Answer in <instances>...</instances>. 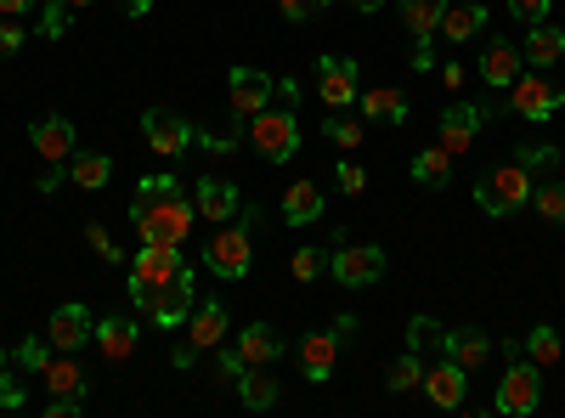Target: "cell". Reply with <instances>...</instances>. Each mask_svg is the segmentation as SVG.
I'll return each mask as SVG.
<instances>
[{
    "instance_id": "obj_1",
    "label": "cell",
    "mask_w": 565,
    "mask_h": 418,
    "mask_svg": "<svg viewBox=\"0 0 565 418\" xmlns=\"http://www.w3.org/2000/svg\"><path fill=\"white\" fill-rule=\"evenodd\" d=\"M193 193L181 187L175 175H141L136 181V199H130V221H136V238L141 244H186V232H193Z\"/></svg>"
},
{
    "instance_id": "obj_2",
    "label": "cell",
    "mask_w": 565,
    "mask_h": 418,
    "mask_svg": "<svg viewBox=\"0 0 565 418\" xmlns=\"http://www.w3.org/2000/svg\"><path fill=\"white\" fill-rule=\"evenodd\" d=\"M181 271H186V260H181L175 244H141L136 260H130V283H125V289H130V306L148 311V306L159 300V289H170Z\"/></svg>"
},
{
    "instance_id": "obj_3",
    "label": "cell",
    "mask_w": 565,
    "mask_h": 418,
    "mask_svg": "<svg viewBox=\"0 0 565 418\" xmlns=\"http://www.w3.org/2000/svg\"><path fill=\"white\" fill-rule=\"evenodd\" d=\"M249 142H255V153L266 159V164H289L295 153H300V119H295V108H260V114H249Z\"/></svg>"
},
{
    "instance_id": "obj_4",
    "label": "cell",
    "mask_w": 565,
    "mask_h": 418,
    "mask_svg": "<svg viewBox=\"0 0 565 418\" xmlns=\"http://www.w3.org/2000/svg\"><path fill=\"white\" fill-rule=\"evenodd\" d=\"M476 204L487 210V215H514V210H526L532 204V170H521V164H492L481 181H476Z\"/></svg>"
},
{
    "instance_id": "obj_5",
    "label": "cell",
    "mask_w": 565,
    "mask_h": 418,
    "mask_svg": "<svg viewBox=\"0 0 565 418\" xmlns=\"http://www.w3.org/2000/svg\"><path fill=\"white\" fill-rule=\"evenodd\" d=\"M249 221H255V210L244 204V226H226V232H215V238L204 244V266H210L215 277H226V283H238V277H249V266H255V238H249Z\"/></svg>"
},
{
    "instance_id": "obj_6",
    "label": "cell",
    "mask_w": 565,
    "mask_h": 418,
    "mask_svg": "<svg viewBox=\"0 0 565 418\" xmlns=\"http://www.w3.org/2000/svg\"><path fill=\"white\" fill-rule=\"evenodd\" d=\"M543 367L526 356H514L509 351V367H503V379H498V412H509V418H526V412H537L543 407Z\"/></svg>"
},
{
    "instance_id": "obj_7",
    "label": "cell",
    "mask_w": 565,
    "mask_h": 418,
    "mask_svg": "<svg viewBox=\"0 0 565 418\" xmlns=\"http://www.w3.org/2000/svg\"><path fill=\"white\" fill-rule=\"evenodd\" d=\"M385 249L380 244H345V249H334L328 255V277H334L340 289H373L385 277Z\"/></svg>"
},
{
    "instance_id": "obj_8",
    "label": "cell",
    "mask_w": 565,
    "mask_h": 418,
    "mask_svg": "<svg viewBox=\"0 0 565 418\" xmlns=\"http://www.w3.org/2000/svg\"><path fill=\"white\" fill-rule=\"evenodd\" d=\"M509 108L521 114V119H532V125H548L565 108V90L554 79H543V74H521V79L509 85Z\"/></svg>"
},
{
    "instance_id": "obj_9",
    "label": "cell",
    "mask_w": 565,
    "mask_h": 418,
    "mask_svg": "<svg viewBox=\"0 0 565 418\" xmlns=\"http://www.w3.org/2000/svg\"><path fill=\"white\" fill-rule=\"evenodd\" d=\"M498 114H503V103H452V108H441V148L447 153H469V142L481 136V125L498 119Z\"/></svg>"
},
{
    "instance_id": "obj_10",
    "label": "cell",
    "mask_w": 565,
    "mask_h": 418,
    "mask_svg": "<svg viewBox=\"0 0 565 418\" xmlns=\"http://www.w3.org/2000/svg\"><path fill=\"white\" fill-rule=\"evenodd\" d=\"M141 136H148V148L159 159H186V148H193V125H186L175 108H148L141 114Z\"/></svg>"
},
{
    "instance_id": "obj_11",
    "label": "cell",
    "mask_w": 565,
    "mask_h": 418,
    "mask_svg": "<svg viewBox=\"0 0 565 418\" xmlns=\"http://www.w3.org/2000/svg\"><path fill=\"white\" fill-rule=\"evenodd\" d=\"M271 74H260V68H232L226 74V97H232V119H249V114H260L266 103H271Z\"/></svg>"
},
{
    "instance_id": "obj_12",
    "label": "cell",
    "mask_w": 565,
    "mask_h": 418,
    "mask_svg": "<svg viewBox=\"0 0 565 418\" xmlns=\"http://www.w3.org/2000/svg\"><path fill=\"white\" fill-rule=\"evenodd\" d=\"M45 340H52V351H79V345L97 340V317L85 306H57L52 322H45Z\"/></svg>"
},
{
    "instance_id": "obj_13",
    "label": "cell",
    "mask_w": 565,
    "mask_h": 418,
    "mask_svg": "<svg viewBox=\"0 0 565 418\" xmlns=\"http://www.w3.org/2000/svg\"><path fill=\"white\" fill-rule=\"evenodd\" d=\"M317 97H322V108H351L356 103V63L351 57H317Z\"/></svg>"
},
{
    "instance_id": "obj_14",
    "label": "cell",
    "mask_w": 565,
    "mask_h": 418,
    "mask_svg": "<svg viewBox=\"0 0 565 418\" xmlns=\"http://www.w3.org/2000/svg\"><path fill=\"white\" fill-rule=\"evenodd\" d=\"M193 204L204 221H232L244 210V193H238V181H221V175H199L193 181Z\"/></svg>"
},
{
    "instance_id": "obj_15",
    "label": "cell",
    "mask_w": 565,
    "mask_h": 418,
    "mask_svg": "<svg viewBox=\"0 0 565 418\" xmlns=\"http://www.w3.org/2000/svg\"><path fill=\"white\" fill-rule=\"evenodd\" d=\"M29 142H34V153H40L45 164H63V159H74V119H63V114H45V119H34V125H29Z\"/></svg>"
},
{
    "instance_id": "obj_16",
    "label": "cell",
    "mask_w": 565,
    "mask_h": 418,
    "mask_svg": "<svg viewBox=\"0 0 565 418\" xmlns=\"http://www.w3.org/2000/svg\"><path fill=\"white\" fill-rule=\"evenodd\" d=\"M407 90H396V85H373V90H356V114L367 119V125H407Z\"/></svg>"
},
{
    "instance_id": "obj_17",
    "label": "cell",
    "mask_w": 565,
    "mask_h": 418,
    "mask_svg": "<svg viewBox=\"0 0 565 418\" xmlns=\"http://www.w3.org/2000/svg\"><path fill=\"white\" fill-rule=\"evenodd\" d=\"M441 356L458 362L463 374H481V367L492 362V334H481V329H452V334H441Z\"/></svg>"
},
{
    "instance_id": "obj_18",
    "label": "cell",
    "mask_w": 565,
    "mask_h": 418,
    "mask_svg": "<svg viewBox=\"0 0 565 418\" xmlns=\"http://www.w3.org/2000/svg\"><path fill=\"white\" fill-rule=\"evenodd\" d=\"M424 396H430L436 407H463V396H469V374L458 362H436V367H424V385H418Z\"/></svg>"
},
{
    "instance_id": "obj_19",
    "label": "cell",
    "mask_w": 565,
    "mask_h": 418,
    "mask_svg": "<svg viewBox=\"0 0 565 418\" xmlns=\"http://www.w3.org/2000/svg\"><path fill=\"white\" fill-rule=\"evenodd\" d=\"M148 317L159 322V329H175V322L193 317V266H186L170 289H159V300L148 306Z\"/></svg>"
},
{
    "instance_id": "obj_20",
    "label": "cell",
    "mask_w": 565,
    "mask_h": 418,
    "mask_svg": "<svg viewBox=\"0 0 565 418\" xmlns=\"http://www.w3.org/2000/svg\"><path fill=\"white\" fill-rule=\"evenodd\" d=\"M526 74V57H521V45H509V40H492L487 45V57H481V79L492 90H509L514 79Z\"/></svg>"
},
{
    "instance_id": "obj_21",
    "label": "cell",
    "mask_w": 565,
    "mask_h": 418,
    "mask_svg": "<svg viewBox=\"0 0 565 418\" xmlns=\"http://www.w3.org/2000/svg\"><path fill=\"white\" fill-rule=\"evenodd\" d=\"M334 362H340V340H334V334H306V340H300V367H306L311 385L334 379Z\"/></svg>"
},
{
    "instance_id": "obj_22",
    "label": "cell",
    "mask_w": 565,
    "mask_h": 418,
    "mask_svg": "<svg viewBox=\"0 0 565 418\" xmlns=\"http://www.w3.org/2000/svg\"><path fill=\"white\" fill-rule=\"evenodd\" d=\"M238 356H244V367H271L282 356V334L271 329V322H249V329L238 334Z\"/></svg>"
},
{
    "instance_id": "obj_23",
    "label": "cell",
    "mask_w": 565,
    "mask_h": 418,
    "mask_svg": "<svg viewBox=\"0 0 565 418\" xmlns=\"http://www.w3.org/2000/svg\"><path fill=\"white\" fill-rule=\"evenodd\" d=\"M521 57H526L532 68L559 63V57H565V29H554V23H526V45H521Z\"/></svg>"
},
{
    "instance_id": "obj_24",
    "label": "cell",
    "mask_w": 565,
    "mask_h": 418,
    "mask_svg": "<svg viewBox=\"0 0 565 418\" xmlns=\"http://www.w3.org/2000/svg\"><path fill=\"white\" fill-rule=\"evenodd\" d=\"M40 379H45L52 396H85V367L74 362V351H57L52 362L40 367Z\"/></svg>"
},
{
    "instance_id": "obj_25",
    "label": "cell",
    "mask_w": 565,
    "mask_h": 418,
    "mask_svg": "<svg viewBox=\"0 0 565 418\" xmlns=\"http://www.w3.org/2000/svg\"><path fill=\"white\" fill-rule=\"evenodd\" d=\"M136 340H141V334H136V317H103V322H97V345H103L108 362H125V356L136 351Z\"/></svg>"
},
{
    "instance_id": "obj_26",
    "label": "cell",
    "mask_w": 565,
    "mask_h": 418,
    "mask_svg": "<svg viewBox=\"0 0 565 418\" xmlns=\"http://www.w3.org/2000/svg\"><path fill=\"white\" fill-rule=\"evenodd\" d=\"M322 215V187L317 181H295L289 193H282V221L289 226H311Z\"/></svg>"
},
{
    "instance_id": "obj_27",
    "label": "cell",
    "mask_w": 565,
    "mask_h": 418,
    "mask_svg": "<svg viewBox=\"0 0 565 418\" xmlns=\"http://www.w3.org/2000/svg\"><path fill=\"white\" fill-rule=\"evenodd\" d=\"M68 181H74V187H85V193H103L108 181H114V159L108 153H74L68 159Z\"/></svg>"
},
{
    "instance_id": "obj_28",
    "label": "cell",
    "mask_w": 565,
    "mask_h": 418,
    "mask_svg": "<svg viewBox=\"0 0 565 418\" xmlns=\"http://www.w3.org/2000/svg\"><path fill=\"white\" fill-rule=\"evenodd\" d=\"M441 12H447V0H402V23L413 40H436L441 34Z\"/></svg>"
},
{
    "instance_id": "obj_29",
    "label": "cell",
    "mask_w": 565,
    "mask_h": 418,
    "mask_svg": "<svg viewBox=\"0 0 565 418\" xmlns=\"http://www.w3.org/2000/svg\"><path fill=\"white\" fill-rule=\"evenodd\" d=\"M481 29H487V7H481V0H469V7H447V12H441V34H447L452 45L476 40Z\"/></svg>"
},
{
    "instance_id": "obj_30",
    "label": "cell",
    "mask_w": 565,
    "mask_h": 418,
    "mask_svg": "<svg viewBox=\"0 0 565 418\" xmlns=\"http://www.w3.org/2000/svg\"><path fill=\"white\" fill-rule=\"evenodd\" d=\"M362 136H367V119H362V114H340V108H328V119H322V142H334V148L356 153V148H362Z\"/></svg>"
},
{
    "instance_id": "obj_31",
    "label": "cell",
    "mask_w": 565,
    "mask_h": 418,
    "mask_svg": "<svg viewBox=\"0 0 565 418\" xmlns=\"http://www.w3.org/2000/svg\"><path fill=\"white\" fill-rule=\"evenodd\" d=\"M413 181H418V187H447V181H452V153L436 142V148H418L413 153Z\"/></svg>"
},
{
    "instance_id": "obj_32",
    "label": "cell",
    "mask_w": 565,
    "mask_h": 418,
    "mask_svg": "<svg viewBox=\"0 0 565 418\" xmlns=\"http://www.w3.org/2000/svg\"><path fill=\"white\" fill-rule=\"evenodd\" d=\"M186 322H193V345H199V351H215V345L226 340V306H221V300H204Z\"/></svg>"
},
{
    "instance_id": "obj_33",
    "label": "cell",
    "mask_w": 565,
    "mask_h": 418,
    "mask_svg": "<svg viewBox=\"0 0 565 418\" xmlns=\"http://www.w3.org/2000/svg\"><path fill=\"white\" fill-rule=\"evenodd\" d=\"M238 401H244L249 412H266V407L277 401V379L266 374V367H244V374H238Z\"/></svg>"
},
{
    "instance_id": "obj_34",
    "label": "cell",
    "mask_w": 565,
    "mask_h": 418,
    "mask_svg": "<svg viewBox=\"0 0 565 418\" xmlns=\"http://www.w3.org/2000/svg\"><path fill=\"white\" fill-rule=\"evenodd\" d=\"M521 351H526V356H532L537 367H554V362L565 356V345H559V334L548 329V322H537V329L526 334V345H521Z\"/></svg>"
},
{
    "instance_id": "obj_35",
    "label": "cell",
    "mask_w": 565,
    "mask_h": 418,
    "mask_svg": "<svg viewBox=\"0 0 565 418\" xmlns=\"http://www.w3.org/2000/svg\"><path fill=\"white\" fill-rule=\"evenodd\" d=\"M441 322L436 317H413L407 322V351H418V356H430V351H441Z\"/></svg>"
},
{
    "instance_id": "obj_36",
    "label": "cell",
    "mask_w": 565,
    "mask_h": 418,
    "mask_svg": "<svg viewBox=\"0 0 565 418\" xmlns=\"http://www.w3.org/2000/svg\"><path fill=\"white\" fill-rule=\"evenodd\" d=\"M385 385H391V390H418V385H424V356H418V351L396 356L391 374H385Z\"/></svg>"
},
{
    "instance_id": "obj_37",
    "label": "cell",
    "mask_w": 565,
    "mask_h": 418,
    "mask_svg": "<svg viewBox=\"0 0 565 418\" xmlns=\"http://www.w3.org/2000/svg\"><path fill=\"white\" fill-rule=\"evenodd\" d=\"M68 29H74V7H68V0H45V7H40V34L63 40Z\"/></svg>"
},
{
    "instance_id": "obj_38",
    "label": "cell",
    "mask_w": 565,
    "mask_h": 418,
    "mask_svg": "<svg viewBox=\"0 0 565 418\" xmlns=\"http://www.w3.org/2000/svg\"><path fill=\"white\" fill-rule=\"evenodd\" d=\"M532 210L543 221H565V181H543V187H532Z\"/></svg>"
},
{
    "instance_id": "obj_39",
    "label": "cell",
    "mask_w": 565,
    "mask_h": 418,
    "mask_svg": "<svg viewBox=\"0 0 565 418\" xmlns=\"http://www.w3.org/2000/svg\"><path fill=\"white\" fill-rule=\"evenodd\" d=\"M514 164H521V170H554L559 148L554 142H521V148H514Z\"/></svg>"
},
{
    "instance_id": "obj_40",
    "label": "cell",
    "mask_w": 565,
    "mask_h": 418,
    "mask_svg": "<svg viewBox=\"0 0 565 418\" xmlns=\"http://www.w3.org/2000/svg\"><path fill=\"white\" fill-rule=\"evenodd\" d=\"M295 277H300V283H317V277L328 271V249H317V244H306L300 255H295V266H289Z\"/></svg>"
},
{
    "instance_id": "obj_41",
    "label": "cell",
    "mask_w": 565,
    "mask_h": 418,
    "mask_svg": "<svg viewBox=\"0 0 565 418\" xmlns=\"http://www.w3.org/2000/svg\"><path fill=\"white\" fill-rule=\"evenodd\" d=\"M12 362H18V367H29V374H40V367L52 362V340H45V334H40V340H23Z\"/></svg>"
},
{
    "instance_id": "obj_42",
    "label": "cell",
    "mask_w": 565,
    "mask_h": 418,
    "mask_svg": "<svg viewBox=\"0 0 565 418\" xmlns=\"http://www.w3.org/2000/svg\"><path fill=\"white\" fill-rule=\"evenodd\" d=\"M277 7H282V18H289V23H311V18L328 12V0H277Z\"/></svg>"
},
{
    "instance_id": "obj_43",
    "label": "cell",
    "mask_w": 565,
    "mask_h": 418,
    "mask_svg": "<svg viewBox=\"0 0 565 418\" xmlns=\"http://www.w3.org/2000/svg\"><path fill=\"white\" fill-rule=\"evenodd\" d=\"M85 244L97 249L103 260H125V255H119V244L108 238V226H103V221H90V226H85Z\"/></svg>"
},
{
    "instance_id": "obj_44",
    "label": "cell",
    "mask_w": 565,
    "mask_h": 418,
    "mask_svg": "<svg viewBox=\"0 0 565 418\" xmlns=\"http://www.w3.org/2000/svg\"><path fill=\"white\" fill-rule=\"evenodd\" d=\"M23 29H18V18H0V63H7V57H18L23 52Z\"/></svg>"
},
{
    "instance_id": "obj_45",
    "label": "cell",
    "mask_w": 565,
    "mask_h": 418,
    "mask_svg": "<svg viewBox=\"0 0 565 418\" xmlns=\"http://www.w3.org/2000/svg\"><path fill=\"white\" fill-rule=\"evenodd\" d=\"M548 7H554V0H509V12L521 18V23H543V18H548Z\"/></svg>"
},
{
    "instance_id": "obj_46",
    "label": "cell",
    "mask_w": 565,
    "mask_h": 418,
    "mask_svg": "<svg viewBox=\"0 0 565 418\" xmlns=\"http://www.w3.org/2000/svg\"><path fill=\"white\" fill-rule=\"evenodd\" d=\"M85 412V396H52L45 401V418H79Z\"/></svg>"
},
{
    "instance_id": "obj_47",
    "label": "cell",
    "mask_w": 565,
    "mask_h": 418,
    "mask_svg": "<svg viewBox=\"0 0 565 418\" xmlns=\"http://www.w3.org/2000/svg\"><path fill=\"white\" fill-rule=\"evenodd\" d=\"M334 181H340V193H362V187H367V175H362V164H351V159H345V164L334 170Z\"/></svg>"
},
{
    "instance_id": "obj_48",
    "label": "cell",
    "mask_w": 565,
    "mask_h": 418,
    "mask_svg": "<svg viewBox=\"0 0 565 418\" xmlns=\"http://www.w3.org/2000/svg\"><path fill=\"white\" fill-rule=\"evenodd\" d=\"M34 187H40V193H57V187H63V164H45Z\"/></svg>"
},
{
    "instance_id": "obj_49",
    "label": "cell",
    "mask_w": 565,
    "mask_h": 418,
    "mask_svg": "<svg viewBox=\"0 0 565 418\" xmlns=\"http://www.w3.org/2000/svg\"><path fill=\"white\" fill-rule=\"evenodd\" d=\"M0 407H7V412H18V407H23V385H12V379H0Z\"/></svg>"
},
{
    "instance_id": "obj_50",
    "label": "cell",
    "mask_w": 565,
    "mask_h": 418,
    "mask_svg": "<svg viewBox=\"0 0 565 418\" xmlns=\"http://www.w3.org/2000/svg\"><path fill=\"white\" fill-rule=\"evenodd\" d=\"M215 367H221V379H238V374H244V356H238V351H221Z\"/></svg>"
},
{
    "instance_id": "obj_51",
    "label": "cell",
    "mask_w": 565,
    "mask_h": 418,
    "mask_svg": "<svg viewBox=\"0 0 565 418\" xmlns=\"http://www.w3.org/2000/svg\"><path fill=\"white\" fill-rule=\"evenodd\" d=\"M407 63H413L418 74H424V68H430V63H436V57H430V40H413V57H407Z\"/></svg>"
},
{
    "instance_id": "obj_52",
    "label": "cell",
    "mask_w": 565,
    "mask_h": 418,
    "mask_svg": "<svg viewBox=\"0 0 565 418\" xmlns=\"http://www.w3.org/2000/svg\"><path fill=\"white\" fill-rule=\"evenodd\" d=\"M34 0H0V18H29Z\"/></svg>"
},
{
    "instance_id": "obj_53",
    "label": "cell",
    "mask_w": 565,
    "mask_h": 418,
    "mask_svg": "<svg viewBox=\"0 0 565 418\" xmlns=\"http://www.w3.org/2000/svg\"><path fill=\"white\" fill-rule=\"evenodd\" d=\"M334 340H340V351L356 340V317H340V322H334Z\"/></svg>"
},
{
    "instance_id": "obj_54",
    "label": "cell",
    "mask_w": 565,
    "mask_h": 418,
    "mask_svg": "<svg viewBox=\"0 0 565 418\" xmlns=\"http://www.w3.org/2000/svg\"><path fill=\"white\" fill-rule=\"evenodd\" d=\"M441 79H447V90H458V85H463V63H447Z\"/></svg>"
},
{
    "instance_id": "obj_55",
    "label": "cell",
    "mask_w": 565,
    "mask_h": 418,
    "mask_svg": "<svg viewBox=\"0 0 565 418\" xmlns=\"http://www.w3.org/2000/svg\"><path fill=\"white\" fill-rule=\"evenodd\" d=\"M125 12H130V18H148V12H153V0H125Z\"/></svg>"
},
{
    "instance_id": "obj_56",
    "label": "cell",
    "mask_w": 565,
    "mask_h": 418,
    "mask_svg": "<svg viewBox=\"0 0 565 418\" xmlns=\"http://www.w3.org/2000/svg\"><path fill=\"white\" fill-rule=\"evenodd\" d=\"M345 7H351V12H380L385 0H345Z\"/></svg>"
},
{
    "instance_id": "obj_57",
    "label": "cell",
    "mask_w": 565,
    "mask_h": 418,
    "mask_svg": "<svg viewBox=\"0 0 565 418\" xmlns=\"http://www.w3.org/2000/svg\"><path fill=\"white\" fill-rule=\"evenodd\" d=\"M7 367H12V356H7V351H0V379H7Z\"/></svg>"
},
{
    "instance_id": "obj_58",
    "label": "cell",
    "mask_w": 565,
    "mask_h": 418,
    "mask_svg": "<svg viewBox=\"0 0 565 418\" xmlns=\"http://www.w3.org/2000/svg\"><path fill=\"white\" fill-rule=\"evenodd\" d=\"M68 7H90V0H68Z\"/></svg>"
}]
</instances>
